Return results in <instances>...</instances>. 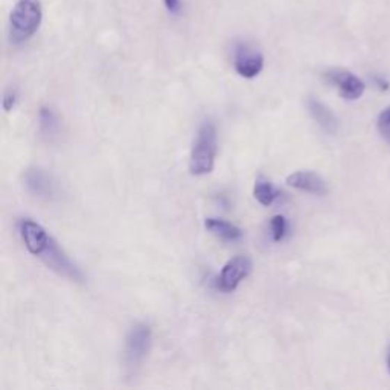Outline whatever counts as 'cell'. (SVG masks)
Here are the masks:
<instances>
[{
  "label": "cell",
  "instance_id": "obj_13",
  "mask_svg": "<svg viewBox=\"0 0 390 390\" xmlns=\"http://www.w3.org/2000/svg\"><path fill=\"white\" fill-rule=\"evenodd\" d=\"M38 125H40V133H42V136H45L49 142L60 136L61 119L51 107L40 109Z\"/></svg>",
  "mask_w": 390,
  "mask_h": 390
},
{
  "label": "cell",
  "instance_id": "obj_4",
  "mask_svg": "<svg viewBox=\"0 0 390 390\" xmlns=\"http://www.w3.org/2000/svg\"><path fill=\"white\" fill-rule=\"evenodd\" d=\"M38 258L42 259V261L51 268L52 272L58 273L60 276H63V278H68L75 282H81L84 279V276L81 273L79 268L70 261L69 256L64 254V250L58 246V242H56L54 238H51L46 249L43 250V254Z\"/></svg>",
  "mask_w": 390,
  "mask_h": 390
},
{
  "label": "cell",
  "instance_id": "obj_10",
  "mask_svg": "<svg viewBox=\"0 0 390 390\" xmlns=\"http://www.w3.org/2000/svg\"><path fill=\"white\" fill-rule=\"evenodd\" d=\"M287 185L291 188L314 195H327L328 186L323 178L313 171H296L287 177Z\"/></svg>",
  "mask_w": 390,
  "mask_h": 390
},
{
  "label": "cell",
  "instance_id": "obj_5",
  "mask_svg": "<svg viewBox=\"0 0 390 390\" xmlns=\"http://www.w3.org/2000/svg\"><path fill=\"white\" fill-rule=\"evenodd\" d=\"M254 264L249 256H235L227 261L217 279V287L224 292H232L250 274Z\"/></svg>",
  "mask_w": 390,
  "mask_h": 390
},
{
  "label": "cell",
  "instance_id": "obj_15",
  "mask_svg": "<svg viewBox=\"0 0 390 390\" xmlns=\"http://www.w3.org/2000/svg\"><path fill=\"white\" fill-rule=\"evenodd\" d=\"M270 231H272L273 241H276V242L282 241L283 238H286V235L288 232L287 218L283 215H274L270 219Z\"/></svg>",
  "mask_w": 390,
  "mask_h": 390
},
{
  "label": "cell",
  "instance_id": "obj_7",
  "mask_svg": "<svg viewBox=\"0 0 390 390\" xmlns=\"http://www.w3.org/2000/svg\"><path fill=\"white\" fill-rule=\"evenodd\" d=\"M24 186L29 194L40 200H55L58 195V185L51 173L42 168H29L24 173Z\"/></svg>",
  "mask_w": 390,
  "mask_h": 390
},
{
  "label": "cell",
  "instance_id": "obj_16",
  "mask_svg": "<svg viewBox=\"0 0 390 390\" xmlns=\"http://www.w3.org/2000/svg\"><path fill=\"white\" fill-rule=\"evenodd\" d=\"M17 100H19L17 91H15V88H8L3 95V110L11 111L15 107V104H17Z\"/></svg>",
  "mask_w": 390,
  "mask_h": 390
},
{
  "label": "cell",
  "instance_id": "obj_19",
  "mask_svg": "<svg viewBox=\"0 0 390 390\" xmlns=\"http://www.w3.org/2000/svg\"><path fill=\"white\" fill-rule=\"evenodd\" d=\"M381 134H383L386 139L390 142V124L389 125H383V127H378Z\"/></svg>",
  "mask_w": 390,
  "mask_h": 390
},
{
  "label": "cell",
  "instance_id": "obj_17",
  "mask_svg": "<svg viewBox=\"0 0 390 390\" xmlns=\"http://www.w3.org/2000/svg\"><path fill=\"white\" fill-rule=\"evenodd\" d=\"M164 5L169 14L178 15L182 13V0H164Z\"/></svg>",
  "mask_w": 390,
  "mask_h": 390
},
{
  "label": "cell",
  "instance_id": "obj_11",
  "mask_svg": "<svg viewBox=\"0 0 390 390\" xmlns=\"http://www.w3.org/2000/svg\"><path fill=\"white\" fill-rule=\"evenodd\" d=\"M308 110H310L314 120L325 130V132L329 134H334L337 132L338 120L327 104H323L322 101L317 100V98H310V100H308Z\"/></svg>",
  "mask_w": 390,
  "mask_h": 390
},
{
  "label": "cell",
  "instance_id": "obj_8",
  "mask_svg": "<svg viewBox=\"0 0 390 390\" xmlns=\"http://www.w3.org/2000/svg\"><path fill=\"white\" fill-rule=\"evenodd\" d=\"M331 84H334L338 88V93L349 101H355L364 93V83L363 81L354 75L352 72L345 70V69H331L325 73Z\"/></svg>",
  "mask_w": 390,
  "mask_h": 390
},
{
  "label": "cell",
  "instance_id": "obj_9",
  "mask_svg": "<svg viewBox=\"0 0 390 390\" xmlns=\"http://www.w3.org/2000/svg\"><path fill=\"white\" fill-rule=\"evenodd\" d=\"M19 231L24 242V247L34 256L42 255L49 241L52 238L42 224L32 221V219L28 218L22 219L19 224Z\"/></svg>",
  "mask_w": 390,
  "mask_h": 390
},
{
  "label": "cell",
  "instance_id": "obj_3",
  "mask_svg": "<svg viewBox=\"0 0 390 390\" xmlns=\"http://www.w3.org/2000/svg\"><path fill=\"white\" fill-rule=\"evenodd\" d=\"M153 343V331L146 323H137L130 329L125 340L124 361L130 370L139 368L148 355Z\"/></svg>",
  "mask_w": 390,
  "mask_h": 390
},
{
  "label": "cell",
  "instance_id": "obj_14",
  "mask_svg": "<svg viewBox=\"0 0 390 390\" xmlns=\"http://www.w3.org/2000/svg\"><path fill=\"white\" fill-rule=\"evenodd\" d=\"M254 195L263 206H272L273 203L281 197V192L274 188V185L270 180H267L264 177H259L255 182Z\"/></svg>",
  "mask_w": 390,
  "mask_h": 390
},
{
  "label": "cell",
  "instance_id": "obj_1",
  "mask_svg": "<svg viewBox=\"0 0 390 390\" xmlns=\"http://www.w3.org/2000/svg\"><path fill=\"white\" fill-rule=\"evenodd\" d=\"M43 22V6L40 0H17L10 15V42L26 43L37 34Z\"/></svg>",
  "mask_w": 390,
  "mask_h": 390
},
{
  "label": "cell",
  "instance_id": "obj_12",
  "mask_svg": "<svg viewBox=\"0 0 390 390\" xmlns=\"http://www.w3.org/2000/svg\"><path fill=\"white\" fill-rule=\"evenodd\" d=\"M205 227L210 233L215 235L217 238L223 241H238L242 238V231L238 226L221 218H206Z\"/></svg>",
  "mask_w": 390,
  "mask_h": 390
},
{
  "label": "cell",
  "instance_id": "obj_21",
  "mask_svg": "<svg viewBox=\"0 0 390 390\" xmlns=\"http://www.w3.org/2000/svg\"><path fill=\"white\" fill-rule=\"evenodd\" d=\"M387 368H389V373H390V349H389V355H387Z\"/></svg>",
  "mask_w": 390,
  "mask_h": 390
},
{
  "label": "cell",
  "instance_id": "obj_20",
  "mask_svg": "<svg viewBox=\"0 0 390 390\" xmlns=\"http://www.w3.org/2000/svg\"><path fill=\"white\" fill-rule=\"evenodd\" d=\"M375 81L380 84L381 88H387V83H384V81H381V78H375Z\"/></svg>",
  "mask_w": 390,
  "mask_h": 390
},
{
  "label": "cell",
  "instance_id": "obj_18",
  "mask_svg": "<svg viewBox=\"0 0 390 390\" xmlns=\"http://www.w3.org/2000/svg\"><path fill=\"white\" fill-rule=\"evenodd\" d=\"M390 124V105L387 109H384L383 111L380 113L378 116V127H383V125H389Z\"/></svg>",
  "mask_w": 390,
  "mask_h": 390
},
{
  "label": "cell",
  "instance_id": "obj_2",
  "mask_svg": "<svg viewBox=\"0 0 390 390\" xmlns=\"http://www.w3.org/2000/svg\"><path fill=\"white\" fill-rule=\"evenodd\" d=\"M218 153V137L214 122L205 120L198 128L197 139L194 142L189 171L194 176H206L214 171Z\"/></svg>",
  "mask_w": 390,
  "mask_h": 390
},
{
  "label": "cell",
  "instance_id": "obj_6",
  "mask_svg": "<svg viewBox=\"0 0 390 390\" xmlns=\"http://www.w3.org/2000/svg\"><path fill=\"white\" fill-rule=\"evenodd\" d=\"M233 68L242 78L251 79L264 69V55L247 43H240L235 47Z\"/></svg>",
  "mask_w": 390,
  "mask_h": 390
}]
</instances>
